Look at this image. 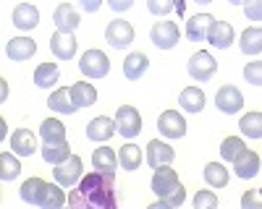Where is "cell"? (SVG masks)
I'll return each instance as SVG.
<instances>
[{
  "mask_svg": "<svg viewBox=\"0 0 262 209\" xmlns=\"http://www.w3.org/2000/svg\"><path fill=\"white\" fill-rule=\"evenodd\" d=\"M71 209H118L116 199V175H84L76 188L69 194Z\"/></svg>",
  "mask_w": 262,
  "mask_h": 209,
  "instance_id": "1",
  "label": "cell"
},
{
  "mask_svg": "<svg viewBox=\"0 0 262 209\" xmlns=\"http://www.w3.org/2000/svg\"><path fill=\"white\" fill-rule=\"evenodd\" d=\"M152 191L160 201H168L173 209H179L186 201V188L181 186L173 167H158L155 175H152Z\"/></svg>",
  "mask_w": 262,
  "mask_h": 209,
  "instance_id": "2",
  "label": "cell"
},
{
  "mask_svg": "<svg viewBox=\"0 0 262 209\" xmlns=\"http://www.w3.org/2000/svg\"><path fill=\"white\" fill-rule=\"evenodd\" d=\"M53 178L63 188H76L81 183V178H84V162H81V157L79 154H71L63 165L53 167Z\"/></svg>",
  "mask_w": 262,
  "mask_h": 209,
  "instance_id": "3",
  "label": "cell"
},
{
  "mask_svg": "<svg viewBox=\"0 0 262 209\" xmlns=\"http://www.w3.org/2000/svg\"><path fill=\"white\" fill-rule=\"evenodd\" d=\"M79 71L86 79H105L111 73V60H107V55L102 50H86L79 58Z\"/></svg>",
  "mask_w": 262,
  "mask_h": 209,
  "instance_id": "4",
  "label": "cell"
},
{
  "mask_svg": "<svg viewBox=\"0 0 262 209\" xmlns=\"http://www.w3.org/2000/svg\"><path fill=\"white\" fill-rule=\"evenodd\" d=\"M149 39H152V45H155L158 50H170V47L179 45L181 32H179V27L173 24V21H155L152 29H149Z\"/></svg>",
  "mask_w": 262,
  "mask_h": 209,
  "instance_id": "5",
  "label": "cell"
},
{
  "mask_svg": "<svg viewBox=\"0 0 262 209\" xmlns=\"http://www.w3.org/2000/svg\"><path fill=\"white\" fill-rule=\"evenodd\" d=\"M189 76L194 79V81H200V84H205V81H210L212 76H215V71H217V63H215V58L207 53V50H200V53H194L191 58H189Z\"/></svg>",
  "mask_w": 262,
  "mask_h": 209,
  "instance_id": "6",
  "label": "cell"
},
{
  "mask_svg": "<svg viewBox=\"0 0 262 209\" xmlns=\"http://www.w3.org/2000/svg\"><path fill=\"white\" fill-rule=\"evenodd\" d=\"M215 108L226 113V115H236V113H242L244 108V94L238 87H233V84H226V87L217 89L215 94Z\"/></svg>",
  "mask_w": 262,
  "mask_h": 209,
  "instance_id": "7",
  "label": "cell"
},
{
  "mask_svg": "<svg viewBox=\"0 0 262 209\" xmlns=\"http://www.w3.org/2000/svg\"><path fill=\"white\" fill-rule=\"evenodd\" d=\"M116 128L123 139H134L139 136L142 131V115L137 113V108H131V104H121L118 113H116Z\"/></svg>",
  "mask_w": 262,
  "mask_h": 209,
  "instance_id": "8",
  "label": "cell"
},
{
  "mask_svg": "<svg viewBox=\"0 0 262 209\" xmlns=\"http://www.w3.org/2000/svg\"><path fill=\"white\" fill-rule=\"evenodd\" d=\"M105 42L111 47H116V50H126L131 42H134V27H131L128 21H123V18L111 21L107 29H105Z\"/></svg>",
  "mask_w": 262,
  "mask_h": 209,
  "instance_id": "9",
  "label": "cell"
},
{
  "mask_svg": "<svg viewBox=\"0 0 262 209\" xmlns=\"http://www.w3.org/2000/svg\"><path fill=\"white\" fill-rule=\"evenodd\" d=\"M48 188H50L48 180H42V178H27L24 183H21V188H18L21 201H27V204L42 209V204H45V196H48Z\"/></svg>",
  "mask_w": 262,
  "mask_h": 209,
  "instance_id": "10",
  "label": "cell"
},
{
  "mask_svg": "<svg viewBox=\"0 0 262 209\" xmlns=\"http://www.w3.org/2000/svg\"><path fill=\"white\" fill-rule=\"evenodd\" d=\"M158 131L165 139H181V136H186V120L179 110H165L158 118Z\"/></svg>",
  "mask_w": 262,
  "mask_h": 209,
  "instance_id": "11",
  "label": "cell"
},
{
  "mask_svg": "<svg viewBox=\"0 0 262 209\" xmlns=\"http://www.w3.org/2000/svg\"><path fill=\"white\" fill-rule=\"evenodd\" d=\"M173 157H176V152H173L170 144L158 141V139H152L147 144V165L152 167V170H158V167H168L173 162Z\"/></svg>",
  "mask_w": 262,
  "mask_h": 209,
  "instance_id": "12",
  "label": "cell"
},
{
  "mask_svg": "<svg viewBox=\"0 0 262 209\" xmlns=\"http://www.w3.org/2000/svg\"><path fill=\"white\" fill-rule=\"evenodd\" d=\"M76 47H79L76 34H63V32H55V34L50 37V53H53L58 60H74Z\"/></svg>",
  "mask_w": 262,
  "mask_h": 209,
  "instance_id": "13",
  "label": "cell"
},
{
  "mask_svg": "<svg viewBox=\"0 0 262 209\" xmlns=\"http://www.w3.org/2000/svg\"><path fill=\"white\" fill-rule=\"evenodd\" d=\"M212 24H215L212 13H196V16H191L186 21V37H189V42H205L210 29H212Z\"/></svg>",
  "mask_w": 262,
  "mask_h": 209,
  "instance_id": "14",
  "label": "cell"
},
{
  "mask_svg": "<svg viewBox=\"0 0 262 209\" xmlns=\"http://www.w3.org/2000/svg\"><path fill=\"white\" fill-rule=\"evenodd\" d=\"M92 167L100 175H116V167H121L118 154L111 149V146H97V149L92 152Z\"/></svg>",
  "mask_w": 262,
  "mask_h": 209,
  "instance_id": "15",
  "label": "cell"
},
{
  "mask_svg": "<svg viewBox=\"0 0 262 209\" xmlns=\"http://www.w3.org/2000/svg\"><path fill=\"white\" fill-rule=\"evenodd\" d=\"M53 21H55L58 32H63V34H74L81 18H79V11H76L71 3H60V6L55 8V13H53Z\"/></svg>",
  "mask_w": 262,
  "mask_h": 209,
  "instance_id": "16",
  "label": "cell"
},
{
  "mask_svg": "<svg viewBox=\"0 0 262 209\" xmlns=\"http://www.w3.org/2000/svg\"><path fill=\"white\" fill-rule=\"evenodd\" d=\"M11 152L18 157H32L37 152V139L29 128H16L11 134Z\"/></svg>",
  "mask_w": 262,
  "mask_h": 209,
  "instance_id": "17",
  "label": "cell"
},
{
  "mask_svg": "<svg viewBox=\"0 0 262 209\" xmlns=\"http://www.w3.org/2000/svg\"><path fill=\"white\" fill-rule=\"evenodd\" d=\"M34 53H37V42L29 39V37H13L8 45H6V55H8L11 60H16V63L29 60Z\"/></svg>",
  "mask_w": 262,
  "mask_h": 209,
  "instance_id": "18",
  "label": "cell"
},
{
  "mask_svg": "<svg viewBox=\"0 0 262 209\" xmlns=\"http://www.w3.org/2000/svg\"><path fill=\"white\" fill-rule=\"evenodd\" d=\"M39 24V11L32 6V3H18L13 8V27L21 29V32H29Z\"/></svg>",
  "mask_w": 262,
  "mask_h": 209,
  "instance_id": "19",
  "label": "cell"
},
{
  "mask_svg": "<svg viewBox=\"0 0 262 209\" xmlns=\"http://www.w3.org/2000/svg\"><path fill=\"white\" fill-rule=\"evenodd\" d=\"M233 39H236V34H233V27L228 24V21H215L210 34H207V42H210L212 47H217V50L231 47Z\"/></svg>",
  "mask_w": 262,
  "mask_h": 209,
  "instance_id": "20",
  "label": "cell"
},
{
  "mask_svg": "<svg viewBox=\"0 0 262 209\" xmlns=\"http://www.w3.org/2000/svg\"><path fill=\"white\" fill-rule=\"evenodd\" d=\"M116 131H118L116 123L107 118V115H100V118L86 123V139H90V141H107Z\"/></svg>",
  "mask_w": 262,
  "mask_h": 209,
  "instance_id": "21",
  "label": "cell"
},
{
  "mask_svg": "<svg viewBox=\"0 0 262 209\" xmlns=\"http://www.w3.org/2000/svg\"><path fill=\"white\" fill-rule=\"evenodd\" d=\"M233 170H236V175L242 178V180L254 178V175L259 173V154H257V152H252V149H244V152H242V157H238V160L233 162Z\"/></svg>",
  "mask_w": 262,
  "mask_h": 209,
  "instance_id": "22",
  "label": "cell"
},
{
  "mask_svg": "<svg viewBox=\"0 0 262 209\" xmlns=\"http://www.w3.org/2000/svg\"><path fill=\"white\" fill-rule=\"evenodd\" d=\"M48 108L55 110V113H60V115H74L79 108H76L74 99H71V87L55 89V92L50 94V99H48Z\"/></svg>",
  "mask_w": 262,
  "mask_h": 209,
  "instance_id": "23",
  "label": "cell"
},
{
  "mask_svg": "<svg viewBox=\"0 0 262 209\" xmlns=\"http://www.w3.org/2000/svg\"><path fill=\"white\" fill-rule=\"evenodd\" d=\"M149 68V58L144 53H131L126 60H123V76L128 81H139Z\"/></svg>",
  "mask_w": 262,
  "mask_h": 209,
  "instance_id": "24",
  "label": "cell"
},
{
  "mask_svg": "<svg viewBox=\"0 0 262 209\" xmlns=\"http://www.w3.org/2000/svg\"><path fill=\"white\" fill-rule=\"evenodd\" d=\"M71 99L76 108H90V104L97 102V89L86 81H74L71 84Z\"/></svg>",
  "mask_w": 262,
  "mask_h": 209,
  "instance_id": "25",
  "label": "cell"
},
{
  "mask_svg": "<svg viewBox=\"0 0 262 209\" xmlns=\"http://www.w3.org/2000/svg\"><path fill=\"white\" fill-rule=\"evenodd\" d=\"M39 136L45 144H66V125L55 118H48L39 125Z\"/></svg>",
  "mask_w": 262,
  "mask_h": 209,
  "instance_id": "26",
  "label": "cell"
},
{
  "mask_svg": "<svg viewBox=\"0 0 262 209\" xmlns=\"http://www.w3.org/2000/svg\"><path fill=\"white\" fill-rule=\"evenodd\" d=\"M238 50L244 55H259L262 53V29L259 27H249L242 32V39H238Z\"/></svg>",
  "mask_w": 262,
  "mask_h": 209,
  "instance_id": "27",
  "label": "cell"
},
{
  "mask_svg": "<svg viewBox=\"0 0 262 209\" xmlns=\"http://www.w3.org/2000/svg\"><path fill=\"white\" fill-rule=\"evenodd\" d=\"M118 165L123 167V170H128V173H134V170H139V165H142V149L137 144H123L121 149H118Z\"/></svg>",
  "mask_w": 262,
  "mask_h": 209,
  "instance_id": "28",
  "label": "cell"
},
{
  "mask_svg": "<svg viewBox=\"0 0 262 209\" xmlns=\"http://www.w3.org/2000/svg\"><path fill=\"white\" fill-rule=\"evenodd\" d=\"M179 104L186 110V113H202L205 108V92L200 87H186L179 97Z\"/></svg>",
  "mask_w": 262,
  "mask_h": 209,
  "instance_id": "29",
  "label": "cell"
},
{
  "mask_svg": "<svg viewBox=\"0 0 262 209\" xmlns=\"http://www.w3.org/2000/svg\"><path fill=\"white\" fill-rule=\"evenodd\" d=\"M205 180H207L210 188H226L231 175H228V170L221 162H207L205 165Z\"/></svg>",
  "mask_w": 262,
  "mask_h": 209,
  "instance_id": "30",
  "label": "cell"
},
{
  "mask_svg": "<svg viewBox=\"0 0 262 209\" xmlns=\"http://www.w3.org/2000/svg\"><path fill=\"white\" fill-rule=\"evenodd\" d=\"M69 157H71V146L69 144H45L42 146V160H45L48 165H53V167L63 165Z\"/></svg>",
  "mask_w": 262,
  "mask_h": 209,
  "instance_id": "31",
  "label": "cell"
},
{
  "mask_svg": "<svg viewBox=\"0 0 262 209\" xmlns=\"http://www.w3.org/2000/svg\"><path fill=\"white\" fill-rule=\"evenodd\" d=\"M58 79H60V71H58L55 63H42L34 71V84L39 89H50L53 84H58Z\"/></svg>",
  "mask_w": 262,
  "mask_h": 209,
  "instance_id": "32",
  "label": "cell"
},
{
  "mask_svg": "<svg viewBox=\"0 0 262 209\" xmlns=\"http://www.w3.org/2000/svg\"><path fill=\"white\" fill-rule=\"evenodd\" d=\"M244 149H247V144L242 141V136H228V139H223V144H221V157H223L226 162H236L238 157H242Z\"/></svg>",
  "mask_w": 262,
  "mask_h": 209,
  "instance_id": "33",
  "label": "cell"
},
{
  "mask_svg": "<svg viewBox=\"0 0 262 209\" xmlns=\"http://www.w3.org/2000/svg\"><path fill=\"white\" fill-rule=\"evenodd\" d=\"M238 128L247 139H262V113H247L238 123Z\"/></svg>",
  "mask_w": 262,
  "mask_h": 209,
  "instance_id": "34",
  "label": "cell"
},
{
  "mask_svg": "<svg viewBox=\"0 0 262 209\" xmlns=\"http://www.w3.org/2000/svg\"><path fill=\"white\" fill-rule=\"evenodd\" d=\"M18 173H21V162H18L11 152H3V154H0V178L8 183V180H16Z\"/></svg>",
  "mask_w": 262,
  "mask_h": 209,
  "instance_id": "35",
  "label": "cell"
},
{
  "mask_svg": "<svg viewBox=\"0 0 262 209\" xmlns=\"http://www.w3.org/2000/svg\"><path fill=\"white\" fill-rule=\"evenodd\" d=\"M42 209H66V194H63V188H58V186H53V183H50Z\"/></svg>",
  "mask_w": 262,
  "mask_h": 209,
  "instance_id": "36",
  "label": "cell"
},
{
  "mask_svg": "<svg viewBox=\"0 0 262 209\" xmlns=\"http://www.w3.org/2000/svg\"><path fill=\"white\" fill-rule=\"evenodd\" d=\"M244 81L252 87H262V60H252L244 66Z\"/></svg>",
  "mask_w": 262,
  "mask_h": 209,
  "instance_id": "37",
  "label": "cell"
},
{
  "mask_svg": "<svg viewBox=\"0 0 262 209\" xmlns=\"http://www.w3.org/2000/svg\"><path fill=\"white\" fill-rule=\"evenodd\" d=\"M242 209H262V188H249V191H244Z\"/></svg>",
  "mask_w": 262,
  "mask_h": 209,
  "instance_id": "38",
  "label": "cell"
},
{
  "mask_svg": "<svg viewBox=\"0 0 262 209\" xmlns=\"http://www.w3.org/2000/svg\"><path fill=\"white\" fill-rule=\"evenodd\" d=\"M194 209H217V196L212 191H196Z\"/></svg>",
  "mask_w": 262,
  "mask_h": 209,
  "instance_id": "39",
  "label": "cell"
},
{
  "mask_svg": "<svg viewBox=\"0 0 262 209\" xmlns=\"http://www.w3.org/2000/svg\"><path fill=\"white\" fill-rule=\"evenodd\" d=\"M242 8L249 21H262V0H244Z\"/></svg>",
  "mask_w": 262,
  "mask_h": 209,
  "instance_id": "40",
  "label": "cell"
},
{
  "mask_svg": "<svg viewBox=\"0 0 262 209\" xmlns=\"http://www.w3.org/2000/svg\"><path fill=\"white\" fill-rule=\"evenodd\" d=\"M147 8L155 16H165V13H170L173 8H176V3H168V0H147Z\"/></svg>",
  "mask_w": 262,
  "mask_h": 209,
  "instance_id": "41",
  "label": "cell"
},
{
  "mask_svg": "<svg viewBox=\"0 0 262 209\" xmlns=\"http://www.w3.org/2000/svg\"><path fill=\"white\" fill-rule=\"evenodd\" d=\"M131 6H134L131 0H111V8H113L116 13H121V11H128Z\"/></svg>",
  "mask_w": 262,
  "mask_h": 209,
  "instance_id": "42",
  "label": "cell"
},
{
  "mask_svg": "<svg viewBox=\"0 0 262 209\" xmlns=\"http://www.w3.org/2000/svg\"><path fill=\"white\" fill-rule=\"evenodd\" d=\"M102 3H100V0H84V3H81V8L84 11H97Z\"/></svg>",
  "mask_w": 262,
  "mask_h": 209,
  "instance_id": "43",
  "label": "cell"
},
{
  "mask_svg": "<svg viewBox=\"0 0 262 209\" xmlns=\"http://www.w3.org/2000/svg\"><path fill=\"white\" fill-rule=\"evenodd\" d=\"M147 209H173V206H170L168 201H155V204H149Z\"/></svg>",
  "mask_w": 262,
  "mask_h": 209,
  "instance_id": "44",
  "label": "cell"
},
{
  "mask_svg": "<svg viewBox=\"0 0 262 209\" xmlns=\"http://www.w3.org/2000/svg\"><path fill=\"white\" fill-rule=\"evenodd\" d=\"M69 209H71V206H69Z\"/></svg>",
  "mask_w": 262,
  "mask_h": 209,
  "instance_id": "45",
  "label": "cell"
}]
</instances>
